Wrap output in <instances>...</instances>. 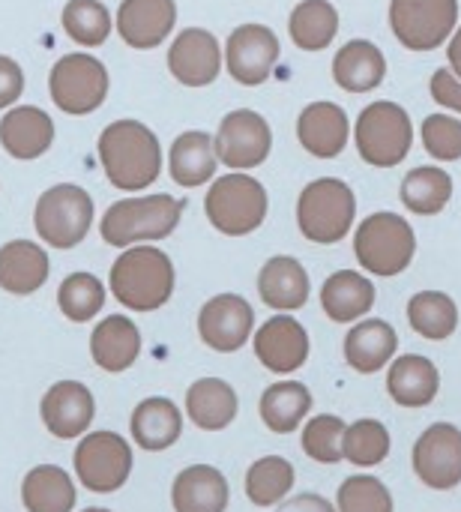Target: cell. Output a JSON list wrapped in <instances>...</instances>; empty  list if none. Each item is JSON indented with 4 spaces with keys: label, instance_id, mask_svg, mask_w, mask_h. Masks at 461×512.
Instances as JSON below:
<instances>
[{
    "label": "cell",
    "instance_id": "13",
    "mask_svg": "<svg viewBox=\"0 0 461 512\" xmlns=\"http://www.w3.org/2000/svg\"><path fill=\"white\" fill-rule=\"evenodd\" d=\"M282 57V45L267 24H237L225 39V69L243 87H261Z\"/></svg>",
    "mask_w": 461,
    "mask_h": 512
},
{
    "label": "cell",
    "instance_id": "43",
    "mask_svg": "<svg viewBox=\"0 0 461 512\" xmlns=\"http://www.w3.org/2000/svg\"><path fill=\"white\" fill-rule=\"evenodd\" d=\"M336 512H396V504L390 489L378 477L357 474L339 486Z\"/></svg>",
    "mask_w": 461,
    "mask_h": 512
},
{
    "label": "cell",
    "instance_id": "22",
    "mask_svg": "<svg viewBox=\"0 0 461 512\" xmlns=\"http://www.w3.org/2000/svg\"><path fill=\"white\" fill-rule=\"evenodd\" d=\"M399 354V333L381 318L357 321L345 336V363L357 375H375L387 369Z\"/></svg>",
    "mask_w": 461,
    "mask_h": 512
},
{
    "label": "cell",
    "instance_id": "39",
    "mask_svg": "<svg viewBox=\"0 0 461 512\" xmlns=\"http://www.w3.org/2000/svg\"><path fill=\"white\" fill-rule=\"evenodd\" d=\"M60 21L63 33L81 48H99L111 36V12L102 0H69Z\"/></svg>",
    "mask_w": 461,
    "mask_h": 512
},
{
    "label": "cell",
    "instance_id": "4",
    "mask_svg": "<svg viewBox=\"0 0 461 512\" xmlns=\"http://www.w3.org/2000/svg\"><path fill=\"white\" fill-rule=\"evenodd\" d=\"M354 255L369 276L393 279L411 267L417 255V231L393 210L372 213L354 231Z\"/></svg>",
    "mask_w": 461,
    "mask_h": 512
},
{
    "label": "cell",
    "instance_id": "42",
    "mask_svg": "<svg viewBox=\"0 0 461 512\" xmlns=\"http://www.w3.org/2000/svg\"><path fill=\"white\" fill-rule=\"evenodd\" d=\"M345 429H348V423L342 417H336V414L312 417L303 426V453L312 462H318V465H339V462H345V453H342Z\"/></svg>",
    "mask_w": 461,
    "mask_h": 512
},
{
    "label": "cell",
    "instance_id": "36",
    "mask_svg": "<svg viewBox=\"0 0 461 512\" xmlns=\"http://www.w3.org/2000/svg\"><path fill=\"white\" fill-rule=\"evenodd\" d=\"M288 33L300 51H324L339 36V9L330 0H300L291 9Z\"/></svg>",
    "mask_w": 461,
    "mask_h": 512
},
{
    "label": "cell",
    "instance_id": "49",
    "mask_svg": "<svg viewBox=\"0 0 461 512\" xmlns=\"http://www.w3.org/2000/svg\"><path fill=\"white\" fill-rule=\"evenodd\" d=\"M81 512H111V510H105V507H87V510H81Z\"/></svg>",
    "mask_w": 461,
    "mask_h": 512
},
{
    "label": "cell",
    "instance_id": "32",
    "mask_svg": "<svg viewBox=\"0 0 461 512\" xmlns=\"http://www.w3.org/2000/svg\"><path fill=\"white\" fill-rule=\"evenodd\" d=\"M240 399L222 378H201L186 390V417L201 432H222L237 420Z\"/></svg>",
    "mask_w": 461,
    "mask_h": 512
},
{
    "label": "cell",
    "instance_id": "15",
    "mask_svg": "<svg viewBox=\"0 0 461 512\" xmlns=\"http://www.w3.org/2000/svg\"><path fill=\"white\" fill-rule=\"evenodd\" d=\"M414 474L435 492H453L461 486V429L450 423L429 426L411 453Z\"/></svg>",
    "mask_w": 461,
    "mask_h": 512
},
{
    "label": "cell",
    "instance_id": "44",
    "mask_svg": "<svg viewBox=\"0 0 461 512\" xmlns=\"http://www.w3.org/2000/svg\"><path fill=\"white\" fill-rule=\"evenodd\" d=\"M423 147L438 162H459L461 159V120L450 111L429 114L420 126Z\"/></svg>",
    "mask_w": 461,
    "mask_h": 512
},
{
    "label": "cell",
    "instance_id": "47",
    "mask_svg": "<svg viewBox=\"0 0 461 512\" xmlns=\"http://www.w3.org/2000/svg\"><path fill=\"white\" fill-rule=\"evenodd\" d=\"M279 512H336V507L324 498V495H315V492H300V495H288Z\"/></svg>",
    "mask_w": 461,
    "mask_h": 512
},
{
    "label": "cell",
    "instance_id": "24",
    "mask_svg": "<svg viewBox=\"0 0 461 512\" xmlns=\"http://www.w3.org/2000/svg\"><path fill=\"white\" fill-rule=\"evenodd\" d=\"M387 78V57L369 39L345 42L333 57V81L354 96L375 93Z\"/></svg>",
    "mask_w": 461,
    "mask_h": 512
},
{
    "label": "cell",
    "instance_id": "12",
    "mask_svg": "<svg viewBox=\"0 0 461 512\" xmlns=\"http://www.w3.org/2000/svg\"><path fill=\"white\" fill-rule=\"evenodd\" d=\"M213 147H216L219 165L231 171H249L270 159L273 129L264 114L252 108H237L222 117L213 135Z\"/></svg>",
    "mask_w": 461,
    "mask_h": 512
},
{
    "label": "cell",
    "instance_id": "30",
    "mask_svg": "<svg viewBox=\"0 0 461 512\" xmlns=\"http://www.w3.org/2000/svg\"><path fill=\"white\" fill-rule=\"evenodd\" d=\"M441 390L438 366L423 354H402L387 369V393L402 408H426Z\"/></svg>",
    "mask_w": 461,
    "mask_h": 512
},
{
    "label": "cell",
    "instance_id": "17",
    "mask_svg": "<svg viewBox=\"0 0 461 512\" xmlns=\"http://www.w3.org/2000/svg\"><path fill=\"white\" fill-rule=\"evenodd\" d=\"M309 351L312 345L306 327L288 312L273 315L255 330V357L267 372L276 375L300 372L309 360Z\"/></svg>",
    "mask_w": 461,
    "mask_h": 512
},
{
    "label": "cell",
    "instance_id": "14",
    "mask_svg": "<svg viewBox=\"0 0 461 512\" xmlns=\"http://www.w3.org/2000/svg\"><path fill=\"white\" fill-rule=\"evenodd\" d=\"M198 336L216 354H234L255 336V309L240 294H216L198 312Z\"/></svg>",
    "mask_w": 461,
    "mask_h": 512
},
{
    "label": "cell",
    "instance_id": "23",
    "mask_svg": "<svg viewBox=\"0 0 461 512\" xmlns=\"http://www.w3.org/2000/svg\"><path fill=\"white\" fill-rule=\"evenodd\" d=\"M0 144L12 159H39L54 144V120L36 105H15L0 120Z\"/></svg>",
    "mask_w": 461,
    "mask_h": 512
},
{
    "label": "cell",
    "instance_id": "33",
    "mask_svg": "<svg viewBox=\"0 0 461 512\" xmlns=\"http://www.w3.org/2000/svg\"><path fill=\"white\" fill-rule=\"evenodd\" d=\"M453 174L441 165H420L411 168L399 186L402 204L408 213L414 216H438L447 210V204L453 201Z\"/></svg>",
    "mask_w": 461,
    "mask_h": 512
},
{
    "label": "cell",
    "instance_id": "40",
    "mask_svg": "<svg viewBox=\"0 0 461 512\" xmlns=\"http://www.w3.org/2000/svg\"><path fill=\"white\" fill-rule=\"evenodd\" d=\"M105 297H108V288L93 273H72L57 288V306H60L63 318L72 324L93 321L102 312Z\"/></svg>",
    "mask_w": 461,
    "mask_h": 512
},
{
    "label": "cell",
    "instance_id": "27",
    "mask_svg": "<svg viewBox=\"0 0 461 512\" xmlns=\"http://www.w3.org/2000/svg\"><path fill=\"white\" fill-rule=\"evenodd\" d=\"M129 432H132L135 447L144 453L171 450L183 435V411L165 396H150L135 405Z\"/></svg>",
    "mask_w": 461,
    "mask_h": 512
},
{
    "label": "cell",
    "instance_id": "41",
    "mask_svg": "<svg viewBox=\"0 0 461 512\" xmlns=\"http://www.w3.org/2000/svg\"><path fill=\"white\" fill-rule=\"evenodd\" d=\"M390 432L381 420H357L345 429L342 453L354 468H378L390 456Z\"/></svg>",
    "mask_w": 461,
    "mask_h": 512
},
{
    "label": "cell",
    "instance_id": "9",
    "mask_svg": "<svg viewBox=\"0 0 461 512\" xmlns=\"http://www.w3.org/2000/svg\"><path fill=\"white\" fill-rule=\"evenodd\" d=\"M108 87H111V78H108L105 63L87 51L63 54L51 66V75H48L51 102L63 114H72V117H84L102 108Z\"/></svg>",
    "mask_w": 461,
    "mask_h": 512
},
{
    "label": "cell",
    "instance_id": "18",
    "mask_svg": "<svg viewBox=\"0 0 461 512\" xmlns=\"http://www.w3.org/2000/svg\"><path fill=\"white\" fill-rule=\"evenodd\" d=\"M39 417L57 441H78L96 417V399L81 381H57L42 396Z\"/></svg>",
    "mask_w": 461,
    "mask_h": 512
},
{
    "label": "cell",
    "instance_id": "11",
    "mask_svg": "<svg viewBox=\"0 0 461 512\" xmlns=\"http://www.w3.org/2000/svg\"><path fill=\"white\" fill-rule=\"evenodd\" d=\"M390 30L408 51H435L459 27V0H390Z\"/></svg>",
    "mask_w": 461,
    "mask_h": 512
},
{
    "label": "cell",
    "instance_id": "29",
    "mask_svg": "<svg viewBox=\"0 0 461 512\" xmlns=\"http://www.w3.org/2000/svg\"><path fill=\"white\" fill-rule=\"evenodd\" d=\"M231 501L228 480L213 465H192L174 477L171 507L174 512H225Z\"/></svg>",
    "mask_w": 461,
    "mask_h": 512
},
{
    "label": "cell",
    "instance_id": "7",
    "mask_svg": "<svg viewBox=\"0 0 461 512\" xmlns=\"http://www.w3.org/2000/svg\"><path fill=\"white\" fill-rule=\"evenodd\" d=\"M354 147L372 168H396L414 147V123L408 108L393 99L369 102L354 123Z\"/></svg>",
    "mask_w": 461,
    "mask_h": 512
},
{
    "label": "cell",
    "instance_id": "38",
    "mask_svg": "<svg viewBox=\"0 0 461 512\" xmlns=\"http://www.w3.org/2000/svg\"><path fill=\"white\" fill-rule=\"evenodd\" d=\"M294 480H297V474H294V465L288 459L264 456V459L249 465L243 486H246V498L255 507L267 510V507H279L291 495Z\"/></svg>",
    "mask_w": 461,
    "mask_h": 512
},
{
    "label": "cell",
    "instance_id": "48",
    "mask_svg": "<svg viewBox=\"0 0 461 512\" xmlns=\"http://www.w3.org/2000/svg\"><path fill=\"white\" fill-rule=\"evenodd\" d=\"M447 63L461 78V24L453 30V36L447 39Z\"/></svg>",
    "mask_w": 461,
    "mask_h": 512
},
{
    "label": "cell",
    "instance_id": "26",
    "mask_svg": "<svg viewBox=\"0 0 461 512\" xmlns=\"http://www.w3.org/2000/svg\"><path fill=\"white\" fill-rule=\"evenodd\" d=\"M90 357L108 375L132 369L135 360L141 357V330L126 315L102 318L90 333Z\"/></svg>",
    "mask_w": 461,
    "mask_h": 512
},
{
    "label": "cell",
    "instance_id": "46",
    "mask_svg": "<svg viewBox=\"0 0 461 512\" xmlns=\"http://www.w3.org/2000/svg\"><path fill=\"white\" fill-rule=\"evenodd\" d=\"M21 93H24V72H21V66L12 57L0 54V108H12Z\"/></svg>",
    "mask_w": 461,
    "mask_h": 512
},
{
    "label": "cell",
    "instance_id": "3",
    "mask_svg": "<svg viewBox=\"0 0 461 512\" xmlns=\"http://www.w3.org/2000/svg\"><path fill=\"white\" fill-rule=\"evenodd\" d=\"M183 210H186V198H174L165 192L120 198L105 210L99 222V234L108 246L117 249L165 240L177 231Z\"/></svg>",
    "mask_w": 461,
    "mask_h": 512
},
{
    "label": "cell",
    "instance_id": "6",
    "mask_svg": "<svg viewBox=\"0 0 461 512\" xmlns=\"http://www.w3.org/2000/svg\"><path fill=\"white\" fill-rule=\"evenodd\" d=\"M357 219V195L342 177H318L297 198V228L309 243H342Z\"/></svg>",
    "mask_w": 461,
    "mask_h": 512
},
{
    "label": "cell",
    "instance_id": "2",
    "mask_svg": "<svg viewBox=\"0 0 461 512\" xmlns=\"http://www.w3.org/2000/svg\"><path fill=\"white\" fill-rule=\"evenodd\" d=\"M177 285L171 258L150 243L129 246L111 264L108 288L111 297L129 312H156L162 309Z\"/></svg>",
    "mask_w": 461,
    "mask_h": 512
},
{
    "label": "cell",
    "instance_id": "25",
    "mask_svg": "<svg viewBox=\"0 0 461 512\" xmlns=\"http://www.w3.org/2000/svg\"><path fill=\"white\" fill-rule=\"evenodd\" d=\"M375 282L357 270H336L321 285V309L333 324H357L375 309Z\"/></svg>",
    "mask_w": 461,
    "mask_h": 512
},
{
    "label": "cell",
    "instance_id": "10",
    "mask_svg": "<svg viewBox=\"0 0 461 512\" xmlns=\"http://www.w3.org/2000/svg\"><path fill=\"white\" fill-rule=\"evenodd\" d=\"M132 462V444L117 432H87L72 453L75 477L93 495L120 492L132 474Z\"/></svg>",
    "mask_w": 461,
    "mask_h": 512
},
{
    "label": "cell",
    "instance_id": "34",
    "mask_svg": "<svg viewBox=\"0 0 461 512\" xmlns=\"http://www.w3.org/2000/svg\"><path fill=\"white\" fill-rule=\"evenodd\" d=\"M312 411V393L300 381H276L264 390L258 414L264 426L276 435H291L303 426Z\"/></svg>",
    "mask_w": 461,
    "mask_h": 512
},
{
    "label": "cell",
    "instance_id": "1",
    "mask_svg": "<svg viewBox=\"0 0 461 512\" xmlns=\"http://www.w3.org/2000/svg\"><path fill=\"white\" fill-rule=\"evenodd\" d=\"M105 177L120 192H144L162 174V147L156 132L141 120H114L96 144Z\"/></svg>",
    "mask_w": 461,
    "mask_h": 512
},
{
    "label": "cell",
    "instance_id": "19",
    "mask_svg": "<svg viewBox=\"0 0 461 512\" xmlns=\"http://www.w3.org/2000/svg\"><path fill=\"white\" fill-rule=\"evenodd\" d=\"M297 141L315 159H336L351 144V117L339 102H309L297 117Z\"/></svg>",
    "mask_w": 461,
    "mask_h": 512
},
{
    "label": "cell",
    "instance_id": "37",
    "mask_svg": "<svg viewBox=\"0 0 461 512\" xmlns=\"http://www.w3.org/2000/svg\"><path fill=\"white\" fill-rule=\"evenodd\" d=\"M408 324L429 342H444L459 327V306L444 291H420L408 300Z\"/></svg>",
    "mask_w": 461,
    "mask_h": 512
},
{
    "label": "cell",
    "instance_id": "35",
    "mask_svg": "<svg viewBox=\"0 0 461 512\" xmlns=\"http://www.w3.org/2000/svg\"><path fill=\"white\" fill-rule=\"evenodd\" d=\"M75 498L72 477L57 465L30 468L21 480V504L27 512H72Z\"/></svg>",
    "mask_w": 461,
    "mask_h": 512
},
{
    "label": "cell",
    "instance_id": "45",
    "mask_svg": "<svg viewBox=\"0 0 461 512\" xmlns=\"http://www.w3.org/2000/svg\"><path fill=\"white\" fill-rule=\"evenodd\" d=\"M429 93H432V99H435L444 111L459 114L461 117V78L450 69V66H441V69L432 72Z\"/></svg>",
    "mask_w": 461,
    "mask_h": 512
},
{
    "label": "cell",
    "instance_id": "31",
    "mask_svg": "<svg viewBox=\"0 0 461 512\" xmlns=\"http://www.w3.org/2000/svg\"><path fill=\"white\" fill-rule=\"evenodd\" d=\"M216 168H219V156L213 147V135L201 129H189L174 138L168 150V171L177 186L183 189L207 186L216 177Z\"/></svg>",
    "mask_w": 461,
    "mask_h": 512
},
{
    "label": "cell",
    "instance_id": "5",
    "mask_svg": "<svg viewBox=\"0 0 461 512\" xmlns=\"http://www.w3.org/2000/svg\"><path fill=\"white\" fill-rule=\"evenodd\" d=\"M270 210L267 189L249 171H228L216 177L204 198L207 222L225 237H249L255 234Z\"/></svg>",
    "mask_w": 461,
    "mask_h": 512
},
{
    "label": "cell",
    "instance_id": "20",
    "mask_svg": "<svg viewBox=\"0 0 461 512\" xmlns=\"http://www.w3.org/2000/svg\"><path fill=\"white\" fill-rule=\"evenodd\" d=\"M177 24L174 0H123L117 6L114 27L120 39L135 51L159 48Z\"/></svg>",
    "mask_w": 461,
    "mask_h": 512
},
{
    "label": "cell",
    "instance_id": "28",
    "mask_svg": "<svg viewBox=\"0 0 461 512\" xmlns=\"http://www.w3.org/2000/svg\"><path fill=\"white\" fill-rule=\"evenodd\" d=\"M51 273L48 252L33 240H9L0 246V288L15 297L36 294Z\"/></svg>",
    "mask_w": 461,
    "mask_h": 512
},
{
    "label": "cell",
    "instance_id": "8",
    "mask_svg": "<svg viewBox=\"0 0 461 512\" xmlns=\"http://www.w3.org/2000/svg\"><path fill=\"white\" fill-rule=\"evenodd\" d=\"M93 198L75 183L45 189L33 207V228L51 249H75L93 225Z\"/></svg>",
    "mask_w": 461,
    "mask_h": 512
},
{
    "label": "cell",
    "instance_id": "21",
    "mask_svg": "<svg viewBox=\"0 0 461 512\" xmlns=\"http://www.w3.org/2000/svg\"><path fill=\"white\" fill-rule=\"evenodd\" d=\"M312 282L306 267L291 255H273L258 270V297L273 312H297L309 303Z\"/></svg>",
    "mask_w": 461,
    "mask_h": 512
},
{
    "label": "cell",
    "instance_id": "16",
    "mask_svg": "<svg viewBox=\"0 0 461 512\" xmlns=\"http://www.w3.org/2000/svg\"><path fill=\"white\" fill-rule=\"evenodd\" d=\"M225 66V48L207 27H183L168 48V72L183 87H207Z\"/></svg>",
    "mask_w": 461,
    "mask_h": 512
}]
</instances>
